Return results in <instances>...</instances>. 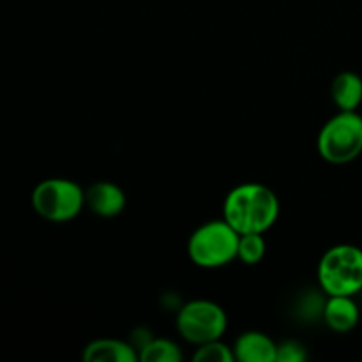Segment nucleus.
<instances>
[{
    "instance_id": "39448f33",
    "label": "nucleus",
    "mask_w": 362,
    "mask_h": 362,
    "mask_svg": "<svg viewBox=\"0 0 362 362\" xmlns=\"http://www.w3.org/2000/svg\"><path fill=\"white\" fill-rule=\"evenodd\" d=\"M32 209L49 223L73 221L85 207V189L64 177L45 179L32 191Z\"/></svg>"
},
{
    "instance_id": "0eeeda50",
    "label": "nucleus",
    "mask_w": 362,
    "mask_h": 362,
    "mask_svg": "<svg viewBox=\"0 0 362 362\" xmlns=\"http://www.w3.org/2000/svg\"><path fill=\"white\" fill-rule=\"evenodd\" d=\"M127 198L122 187L110 180H99L85 189V207L101 218H115L126 209Z\"/></svg>"
},
{
    "instance_id": "9b49d317",
    "label": "nucleus",
    "mask_w": 362,
    "mask_h": 362,
    "mask_svg": "<svg viewBox=\"0 0 362 362\" xmlns=\"http://www.w3.org/2000/svg\"><path fill=\"white\" fill-rule=\"evenodd\" d=\"M332 103L343 112H357L362 103V78L354 71H343L331 83Z\"/></svg>"
},
{
    "instance_id": "4468645a",
    "label": "nucleus",
    "mask_w": 362,
    "mask_h": 362,
    "mask_svg": "<svg viewBox=\"0 0 362 362\" xmlns=\"http://www.w3.org/2000/svg\"><path fill=\"white\" fill-rule=\"evenodd\" d=\"M267 243L264 239V233H243L239 237V250L237 258L246 265H257L264 260Z\"/></svg>"
},
{
    "instance_id": "ddd939ff",
    "label": "nucleus",
    "mask_w": 362,
    "mask_h": 362,
    "mask_svg": "<svg viewBox=\"0 0 362 362\" xmlns=\"http://www.w3.org/2000/svg\"><path fill=\"white\" fill-rule=\"evenodd\" d=\"M325 300H327V293L320 286L318 290H310L297 299L296 315L304 322L320 320L324 317Z\"/></svg>"
},
{
    "instance_id": "dca6fc26",
    "label": "nucleus",
    "mask_w": 362,
    "mask_h": 362,
    "mask_svg": "<svg viewBox=\"0 0 362 362\" xmlns=\"http://www.w3.org/2000/svg\"><path fill=\"white\" fill-rule=\"evenodd\" d=\"M308 359V350L297 339H286L278 345L276 362H304Z\"/></svg>"
},
{
    "instance_id": "9d476101",
    "label": "nucleus",
    "mask_w": 362,
    "mask_h": 362,
    "mask_svg": "<svg viewBox=\"0 0 362 362\" xmlns=\"http://www.w3.org/2000/svg\"><path fill=\"white\" fill-rule=\"evenodd\" d=\"M81 359L85 362H136L138 350L129 341L113 338L94 339L83 349Z\"/></svg>"
},
{
    "instance_id": "20e7f679",
    "label": "nucleus",
    "mask_w": 362,
    "mask_h": 362,
    "mask_svg": "<svg viewBox=\"0 0 362 362\" xmlns=\"http://www.w3.org/2000/svg\"><path fill=\"white\" fill-rule=\"evenodd\" d=\"M317 151L331 165H346L362 154V115L339 110L322 126Z\"/></svg>"
},
{
    "instance_id": "f257e3e1",
    "label": "nucleus",
    "mask_w": 362,
    "mask_h": 362,
    "mask_svg": "<svg viewBox=\"0 0 362 362\" xmlns=\"http://www.w3.org/2000/svg\"><path fill=\"white\" fill-rule=\"evenodd\" d=\"M279 218V200L271 187L244 182L230 189L223 204V219L237 233H265Z\"/></svg>"
},
{
    "instance_id": "f8f14e48",
    "label": "nucleus",
    "mask_w": 362,
    "mask_h": 362,
    "mask_svg": "<svg viewBox=\"0 0 362 362\" xmlns=\"http://www.w3.org/2000/svg\"><path fill=\"white\" fill-rule=\"evenodd\" d=\"M141 362H180L184 354L175 341L166 338H152L138 352Z\"/></svg>"
},
{
    "instance_id": "f03ea898",
    "label": "nucleus",
    "mask_w": 362,
    "mask_h": 362,
    "mask_svg": "<svg viewBox=\"0 0 362 362\" xmlns=\"http://www.w3.org/2000/svg\"><path fill=\"white\" fill-rule=\"evenodd\" d=\"M318 286L327 296H352L362 292V250L354 244H338L322 255L317 267Z\"/></svg>"
},
{
    "instance_id": "2eb2a0df",
    "label": "nucleus",
    "mask_w": 362,
    "mask_h": 362,
    "mask_svg": "<svg viewBox=\"0 0 362 362\" xmlns=\"http://www.w3.org/2000/svg\"><path fill=\"white\" fill-rule=\"evenodd\" d=\"M194 362H233L235 361V354H233L232 346L223 343L221 339H214V341L204 343V345L197 346L193 354Z\"/></svg>"
},
{
    "instance_id": "423d86ee",
    "label": "nucleus",
    "mask_w": 362,
    "mask_h": 362,
    "mask_svg": "<svg viewBox=\"0 0 362 362\" xmlns=\"http://www.w3.org/2000/svg\"><path fill=\"white\" fill-rule=\"evenodd\" d=\"M175 327L184 341L200 346L223 338L228 329V315L218 303L194 299L179 308Z\"/></svg>"
},
{
    "instance_id": "6e6552de",
    "label": "nucleus",
    "mask_w": 362,
    "mask_h": 362,
    "mask_svg": "<svg viewBox=\"0 0 362 362\" xmlns=\"http://www.w3.org/2000/svg\"><path fill=\"white\" fill-rule=\"evenodd\" d=\"M359 304L354 300L352 296H327L322 320L331 331L338 334L354 331L359 324Z\"/></svg>"
},
{
    "instance_id": "1a4fd4ad",
    "label": "nucleus",
    "mask_w": 362,
    "mask_h": 362,
    "mask_svg": "<svg viewBox=\"0 0 362 362\" xmlns=\"http://www.w3.org/2000/svg\"><path fill=\"white\" fill-rule=\"evenodd\" d=\"M235 361L240 362H276L278 345L265 332L246 331L233 343Z\"/></svg>"
},
{
    "instance_id": "7ed1b4c3",
    "label": "nucleus",
    "mask_w": 362,
    "mask_h": 362,
    "mask_svg": "<svg viewBox=\"0 0 362 362\" xmlns=\"http://www.w3.org/2000/svg\"><path fill=\"white\" fill-rule=\"evenodd\" d=\"M239 237L225 219H212L191 233L187 257L200 269H221L237 258Z\"/></svg>"
}]
</instances>
